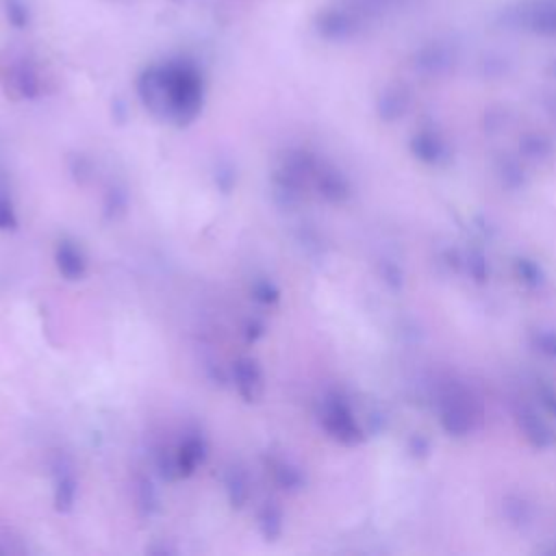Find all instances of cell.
I'll use <instances>...</instances> for the list:
<instances>
[{
  "label": "cell",
  "mask_w": 556,
  "mask_h": 556,
  "mask_svg": "<svg viewBox=\"0 0 556 556\" xmlns=\"http://www.w3.org/2000/svg\"><path fill=\"white\" fill-rule=\"evenodd\" d=\"M341 4H345L348 9H352L365 24H369L376 17H384L406 4H410L413 0H339Z\"/></svg>",
  "instance_id": "obj_4"
},
{
  "label": "cell",
  "mask_w": 556,
  "mask_h": 556,
  "mask_svg": "<svg viewBox=\"0 0 556 556\" xmlns=\"http://www.w3.org/2000/svg\"><path fill=\"white\" fill-rule=\"evenodd\" d=\"M4 17L15 28H26L30 24V4L28 0H2Z\"/></svg>",
  "instance_id": "obj_7"
},
{
  "label": "cell",
  "mask_w": 556,
  "mask_h": 556,
  "mask_svg": "<svg viewBox=\"0 0 556 556\" xmlns=\"http://www.w3.org/2000/svg\"><path fill=\"white\" fill-rule=\"evenodd\" d=\"M9 80H11V89L20 98H35L39 93V72L28 56H22L11 65Z\"/></svg>",
  "instance_id": "obj_3"
},
{
  "label": "cell",
  "mask_w": 556,
  "mask_h": 556,
  "mask_svg": "<svg viewBox=\"0 0 556 556\" xmlns=\"http://www.w3.org/2000/svg\"><path fill=\"white\" fill-rule=\"evenodd\" d=\"M172 2H178V0H172Z\"/></svg>",
  "instance_id": "obj_9"
},
{
  "label": "cell",
  "mask_w": 556,
  "mask_h": 556,
  "mask_svg": "<svg viewBox=\"0 0 556 556\" xmlns=\"http://www.w3.org/2000/svg\"><path fill=\"white\" fill-rule=\"evenodd\" d=\"M313 26L319 37L330 41H343L358 35L367 24L352 9L334 0L315 13Z\"/></svg>",
  "instance_id": "obj_2"
},
{
  "label": "cell",
  "mask_w": 556,
  "mask_h": 556,
  "mask_svg": "<svg viewBox=\"0 0 556 556\" xmlns=\"http://www.w3.org/2000/svg\"><path fill=\"white\" fill-rule=\"evenodd\" d=\"M13 224V211L7 200H0V228H9Z\"/></svg>",
  "instance_id": "obj_8"
},
{
  "label": "cell",
  "mask_w": 556,
  "mask_h": 556,
  "mask_svg": "<svg viewBox=\"0 0 556 556\" xmlns=\"http://www.w3.org/2000/svg\"><path fill=\"white\" fill-rule=\"evenodd\" d=\"M59 269L67 276V278H78V276H83V271H85V261H83V256H80V252L74 248V245H70V243H61V248H59Z\"/></svg>",
  "instance_id": "obj_6"
},
{
  "label": "cell",
  "mask_w": 556,
  "mask_h": 556,
  "mask_svg": "<svg viewBox=\"0 0 556 556\" xmlns=\"http://www.w3.org/2000/svg\"><path fill=\"white\" fill-rule=\"evenodd\" d=\"M137 91L156 117L189 124L202 109L204 78L193 61L176 56L146 67L137 80Z\"/></svg>",
  "instance_id": "obj_1"
},
{
  "label": "cell",
  "mask_w": 556,
  "mask_h": 556,
  "mask_svg": "<svg viewBox=\"0 0 556 556\" xmlns=\"http://www.w3.org/2000/svg\"><path fill=\"white\" fill-rule=\"evenodd\" d=\"M237 384H239V391L245 400H254L263 391L261 374H258V369L252 361H241L237 365Z\"/></svg>",
  "instance_id": "obj_5"
}]
</instances>
